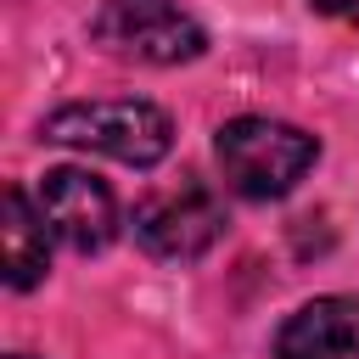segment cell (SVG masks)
<instances>
[{
	"label": "cell",
	"instance_id": "obj_1",
	"mask_svg": "<svg viewBox=\"0 0 359 359\" xmlns=\"http://www.w3.org/2000/svg\"><path fill=\"white\" fill-rule=\"evenodd\" d=\"M219 151V168H224V185L236 196H252V202H269V196H286L320 157V140L297 123H280V118H230L213 140Z\"/></svg>",
	"mask_w": 359,
	"mask_h": 359
},
{
	"label": "cell",
	"instance_id": "obj_2",
	"mask_svg": "<svg viewBox=\"0 0 359 359\" xmlns=\"http://www.w3.org/2000/svg\"><path fill=\"white\" fill-rule=\"evenodd\" d=\"M39 135L56 146H84V151L135 163V168L163 163L174 146V123L151 101H67L39 123Z\"/></svg>",
	"mask_w": 359,
	"mask_h": 359
},
{
	"label": "cell",
	"instance_id": "obj_3",
	"mask_svg": "<svg viewBox=\"0 0 359 359\" xmlns=\"http://www.w3.org/2000/svg\"><path fill=\"white\" fill-rule=\"evenodd\" d=\"M95 39L112 56L151 62V67L196 62L208 50V28L180 0H107L95 11Z\"/></svg>",
	"mask_w": 359,
	"mask_h": 359
},
{
	"label": "cell",
	"instance_id": "obj_4",
	"mask_svg": "<svg viewBox=\"0 0 359 359\" xmlns=\"http://www.w3.org/2000/svg\"><path fill=\"white\" fill-rule=\"evenodd\" d=\"M135 236L146 241V252L157 258H202L219 236H224V208L208 185L180 180L174 191H151L135 208Z\"/></svg>",
	"mask_w": 359,
	"mask_h": 359
},
{
	"label": "cell",
	"instance_id": "obj_5",
	"mask_svg": "<svg viewBox=\"0 0 359 359\" xmlns=\"http://www.w3.org/2000/svg\"><path fill=\"white\" fill-rule=\"evenodd\" d=\"M34 202H39L45 224H50V236L67 241L73 252H101L118 236V202L90 168H50L39 180Z\"/></svg>",
	"mask_w": 359,
	"mask_h": 359
},
{
	"label": "cell",
	"instance_id": "obj_6",
	"mask_svg": "<svg viewBox=\"0 0 359 359\" xmlns=\"http://www.w3.org/2000/svg\"><path fill=\"white\" fill-rule=\"evenodd\" d=\"M275 359H359V297H314L275 331Z\"/></svg>",
	"mask_w": 359,
	"mask_h": 359
},
{
	"label": "cell",
	"instance_id": "obj_7",
	"mask_svg": "<svg viewBox=\"0 0 359 359\" xmlns=\"http://www.w3.org/2000/svg\"><path fill=\"white\" fill-rule=\"evenodd\" d=\"M0 264H6L11 292H28L50 264V224H45L39 202H28V191H17V185H6V196H0Z\"/></svg>",
	"mask_w": 359,
	"mask_h": 359
},
{
	"label": "cell",
	"instance_id": "obj_8",
	"mask_svg": "<svg viewBox=\"0 0 359 359\" xmlns=\"http://www.w3.org/2000/svg\"><path fill=\"white\" fill-rule=\"evenodd\" d=\"M314 11H325V17H337V22H359V0H309Z\"/></svg>",
	"mask_w": 359,
	"mask_h": 359
},
{
	"label": "cell",
	"instance_id": "obj_9",
	"mask_svg": "<svg viewBox=\"0 0 359 359\" xmlns=\"http://www.w3.org/2000/svg\"><path fill=\"white\" fill-rule=\"evenodd\" d=\"M11 359H28V353H11Z\"/></svg>",
	"mask_w": 359,
	"mask_h": 359
}]
</instances>
